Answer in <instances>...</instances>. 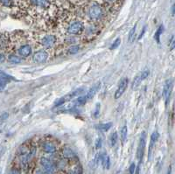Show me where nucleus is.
<instances>
[{
  "instance_id": "nucleus-1",
  "label": "nucleus",
  "mask_w": 175,
  "mask_h": 174,
  "mask_svg": "<svg viewBox=\"0 0 175 174\" xmlns=\"http://www.w3.org/2000/svg\"><path fill=\"white\" fill-rule=\"evenodd\" d=\"M102 9L98 4H92L88 11V15L92 20H98L102 18Z\"/></svg>"
},
{
  "instance_id": "nucleus-2",
  "label": "nucleus",
  "mask_w": 175,
  "mask_h": 174,
  "mask_svg": "<svg viewBox=\"0 0 175 174\" xmlns=\"http://www.w3.org/2000/svg\"><path fill=\"white\" fill-rule=\"evenodd\" d=\"M83 30H84V25L81 21H74L67 28L68 32L72 35H79L83 32Z\"/></svg>"
},
{
  "instance_id": "nucleus-3",
  "label": "nucleus",
  "mask_w": 175,
  "mask_h": 174,
  "mask_svg": "<svg viewBox=\"0 0 175 174\" xmlns=\"http://www.w3.org/2000/svg\"><path fill=\"white\" fill-rule=\"evenodd\" d=\"M145 145H146V134H145V132H143L141 134V137L139 139V144L138 146V151H137V157L139 160V164H141V162H142Z\"/></svg>"
},
{
  "instance_id": "nucleus-4",
  "label": "nucleus",
  "mask_w": 175,
  "mask_h": 174,
  "mask_svg": "<svg viewBox=\"0 0 175 174\" xmlns=\"http://www.w3.org/2000/svg\"><path fill=\"white\" fill-rule=\"evenodd\" d=\"M150 75V70L148 68L144 69L143 71H141L133 80L132 82V88L136 89L137 87H138L148 76Z\"/></svg>"
},
{
  "instance_id": "nucleus-5",
  "label": "nucleus",
  "mask_w": 175,
  "mask_h": 174,
  "mask_svg": "<svg viewBox=\"0 0 175 174\" xmlns=\"http://www.w3.org/2000/svg\"><path fill=\"white\" fill-rule=\"evenodd\" d=\"M40 163L42 166V168L48 174H54L56 172V166L55 165L47 158H41L40 160Z\"/></svg>"
},
{
  "instance_id": "nucleus-6",
  "label": "nucleus",
  "mask_w": 175,
  "mask_h": 174,
  "mask_svg": "<svg viewBox=\"0 0 175 174\" xmlns=\"http://www.w3.org/2000/svg\"><path fill=\"white\" fill-rule=\"evenodd\" d=\"M174 81L172 79H169V80H167L164 83V87H163V97L165 99V101L166 103L167 104L168 101H169V98L171 96V93H172V90H173V83Z\"/></svg>"
},
{
  "instance_id": "nucleus-7",
  "label": "nucleus",
  "mask_w": 175,
  "mask_h": 174,
  "mask_svg": "<svg viewBox=\"0 0 175 174\" xmlns=\"http://www.w3.org/2000/svg\"><path fill=\"white\" fill-rule=\"evenodd\" d=\"M128 83H129V80L127 78H123L121 80V82H119L117 89L115 92V99H119L123 94V93L125 92V90L127 88Z\"/></svg>"
},
{
  "instance_id": "nucleus-8",
  "label": "nucleus",
  "mask_w": 175,
  "mask_h": 174,
  "mask_svg": "<svg viewBox=\"0 0 175 174\" xmlns=\"http://www.w3.org/2000/svg\"><path fill=\"white\" fill-rule=\"evenodd\" d=\"M56 40L57 39H56L55 36H54V35H46L45 37L42 38L40 43H41V45L44 47H46V48H51V47H53L55 45Z\"/></svg>"
},
{
  "instance_id": "nucleus-9",
  "label": "nucleus",
  "mask_w": 175,
  "mask_h": 174,
  "mask_svg": "<svg viewBox=\"0 0 175 174\" xmlns=\"http://www.w3.org/2000/svg\"><path fill=\"white\" fill-rule=\"evenodd\" d=\"M33 61L35 63H38V64H40V63H44L47 61L48 59V54L44 51V50H41V51H38L36 52L34 54H33Z\"/></svg>"
},
{
  "instance_id": "nucleus-10",
  "label": "nucleus",
  "mask_w": 175,
  "mask_h": 174,
  "mask_svg": "<svg viewBox=\"0 0 175 174\" xmlns=\"http://www.w3.org/2000/svg\"><path fill=\"white\" fill-rule=\"evenodd\" d=\"M42 150L46 152V153H49V154H53L54 152H56L57 151V147L56 145L51 142V141H46L43 143L42 144Z\"/></svg>"
},
{
  "instance_id": "nucleus-11",
  "label": "nucleus",
  "mask_w": 175,
  "mask_h": 174,
  "mask_svg": "<svg viewBox=\"0 0 175 174\" xmlns=\"http://www.w3.org/2000/svg\"><path fill=\"white\" fill-rule=\"evenodd\" d=\"M159 132L158 131H154L152 136H151V141H150V145H149V151H148V159H151V156H152V151L153 147L155 146V144L157 143L158 139H159Z\"/></svg>"
},
{
  "instance_id": "nucleus-12",
  "label": "nucleus",
  "mask_w": 175,
  "mask_h": 174,
  "mask_svg": "<svg viewBox=\"0 0 175 174\" xmlns=\"http://www.w3.org/2000/svg\"><path fill=\"white\" fill-rule=\"evenodd\" d=\"M32 47L29 45H25V46H22L18 49V54H19L20 56L26 58V57H28L32 54Z\"/></svg>"
},
{
  "instance_id": "nucleus-13",
  "label": "nucleus",
  "mask_w": 175,
  "mask_h": 174,
  "mask_svg": "<svg viewBox=\"0 0 175 174\" xmlns=\"http://www.w3.org/2000/svg\"><path fill=\"white\" fill-rule=\"evenodd\" d=\"M99 88H100V82L95 84L93 87H91V88L88 91L87 94H86V96H85L86 99H87V100L92 99V98L96 94V93H97V91L99 90Z\"/></svg>"
},
{
  "instance_id": "nucleus-14",
  "label": "nucleus",
  "mask_w": 175,
  "mask_h": 174,
  "mask_svg": "<svg viewBox=\"0 0 175 174\" xmlns=\"http://www.w3.org/2000/svg\"><path fill=\"white\" fill-rule=\"evenodd\" d=\"M31 3L37 7L40 8H47L50 5V3L48 0H31Z\"/></svg>"
},
{
  "instance_id": "nucleus-15",
  "label": "nucleus",
  "mask_w": 175,
  "mask_h": 174,
  "mask_svg": "<svg viewBox=\"0 0 175 174\" xmlns=\"http://www.w3.org/2000/svg\"><path fill=\"white\" fill-rule=\"evenodd\" d=\"M127 136H128V128L126 125L123 126L121 130H120V137H121V141L122 144H124L126 139H127Z\"/></svg>"
},
{
  "instance_id": "nucleus-16",
  "label": "nucleus",
  "mask_w": 175,
  "mask_h": 174,
  "mask_svg": "<svg viewBox=\"0 0 175 174\" xmlns=\"http://www.w3.org/2000/svg\"><path fill=\"white\" fill-rule=\"evenodd\" d=\"M62 155L65 159H73L75 157V153L70 148L65 147L62 150Z\"/></svg>"
},
{
  "instance_id": "nucleus-17",
  "label": "nucleus",
  "mask_w": 175,
  "mask_h": 174,
  "mask_svg": "<svg viewBox=\"0 0 175 174\" xmlns=\"http://www.w3.org/2000/svg\"><path fill=\"white\" fill-rule=\"evenodd\" d=\"M112 126V123H100V124H97L95 125V128L99 130H102V131H107L109 130Z\"/></svg>"
},
{
  "instance_id": "nucleus-18",
  "label": "nucleus",
  "mask_w": 175,
  "mask_h": 174,
  "mask_svg": "<svg viewBox=\"0 0 175 174\" xmlns=\"http://www.w3.org/2000/svg\"><path fill=\"white\" fill-rule=\"evenodd\" d=\"M101 162H102V166H103L104 168H106V169H109V168L110 160H109V157L107 154H105L104 156H102V158H101Z\"/></svg>"
},
{
  "instance_id": "nucleus-19",
  "label": "nucleus",
  "mask_w": 175,
  "mask_h": 174,
  "mask_svg": "<svg viewBox=\"0 0 175 174\" xmlns=\"http://www.w3.org/2000/svg\"><path fill=\"white\" fill-rule=\"evenodd\" d=\"M8 61L11 64H19L22 61V60L20 59V57H18L17 55L11 54L8 56Z\"/></svg>"
},
{
  "instance_id": "nucleus-20",
  "label": "nucleus",
  "mask_w": 175,
  "mask_h": 174,
  "mask_svg": "<svg viewBox=\"0 0 175 174\" xmlns=\"http://www.w3.org/2000/svg\"><path fill=\"white\" fill-rule=\"evenodd\" d=\"M163 32H164V25H161L158 28V30L156 31V32H155V34H154V39H155V40H156L158 43H159V38H160V35L163 33Z\"/></svg>"
},
{
  "instance_id": "nucleus-21",
  "label": "nucleus",
  "mask_w": 175,
  "mask_h": 174,
  "mask_svg": "<svg viewBox=\"0 0 175 174\" xmlns=\"http://www.w3.org/2000/svg\"><path fill=\"white\" fill-rule=\"evenodd\" d=\"M137 25L138 24H136L132 28H131V30L130 31V32H129V38H128V39H129V42H132L133 40H134V37H135V34H136V29H137Z\"/></svg>"
},
{
  "instance_id": "nucleus-22",
  "label": "nucleus",
  "mask_w": 175,
  "mask_h": 174,
  "mask_svg": "<svg viewBox=\"0 0 175 174\" xmlns=\"http://www.w3.org/2000/svg\"><path fill=\"white\" fill-rule=\"evenodd\" d=\"M117 140H118L117 133H116V132L112 133L111 136H110V137H109V144H110V145H111V146H114V145L116 144Z\"/></svg>"
},
{
  "instance_id": "nucleus-23",
  "label": "nucleus",
  "mask_w": 175,
  "mask_h": 174,
  "mask_svg": "<svg viewBox=\"0 0 175 174\" xmlns=\"http://www.w3.org/2000/svg\"><path fill=\"white\" fill-rule=\"evenodd\" d=\"M120 44H121V39H120V38H118V39H116L113 42V44L111 45V46L109 47V49H110V50H114V49L117 48V47L120 46Z\"/></svg>"
},
{
  "instance_id": "nucleus-24",
  "label": "nucleus",
  "mask_w": 175,
  "mask_h": 174,
  "mask_svg": "<svg viewBox=\"0 0 175 174\" xmlns=\"http://www.w3.org/2000/svg\"><path fill=\"white\" fill-rule=\"evenodd\" d=\"M80 50V47L78 46H72L69 49H68V54H77Z\"/></svg>"
},
{
  "instance_id": "nucleus-25",
  "label": "nucleus",
  "mask_w": 175,
  "mask_h": 174,
  "mask_svg": "<svg viewBox=\"0 0 175 174\" xmlns=\"http://www.w3.org/2000/svg\"><path fill=\"white\" fill-rule=\"evenodd\" d=\"M169 47L171 49V51L174 50L175 47V41H174V36H173L171 38V40H170V43H169Z\"/></svg>"
},
{
  "instance_id": "nucleus-26",
  "label": "nucleus",
  "mask_w": 175,
  "mask_h": 174,
  "mask_svg": "<svg viewBox=\"0 0 175 174\" xmlns=\"http://www.w3.org/2000/svg\"><path fill=\"white\" fill-rule=\"evenodd\" d=\"M82 173V169H81V167H78V166H76V168H74L72 171H71V173L70 174H81Z\"/></svg>"
},
{
  "instance_id": "nucleus-27",
  "label": "nucleus",
  "mask_w": 175,
  "mask_h": 174,
  "mask_svg": "<svg viewBox=\"0 0 175 174\" xmlns=\"http://www.w3.org/2000/svg\"><path fill=\"white\" fill-rule=\"evenodd\" d=\"M5 85H6V83H5V81H4V78H2V77H0V92H1V91H3V90L4 89Z\"/></svg>"
},
{
  "instance_id": "nucleus-28",
  "label": "nucleus",
  "mask_w": 175,
  "mask_h": 174,
  "mask_svg": "<svg viewBox=\"0 0 175 174\" xmlns=\"http://www.w3.org/2000/svg\"><path fill=\"white\" fill-rule=\"evenodd\" d=\"M135 170H136V165H135L134 163H132V164L131 165L130 168H129V173H130V174H134Z\"/></svg>"
},
{
  "instance_id": "nucleus-29",
  "label": "nucleus",
  "mask_w": 175,
  "mask_h": 174,
  "mask_svg": "<svg viewBox=\"0 0 175 174\" xmlns=\"http://www.w3.org/2000/svg\"><path fill=\"white\" fill-rule=\"evenodd\" d=\"M35 174H48L44 169H41V168H38L35 170Z\"/></svg>"
},
{
  "instance_id": "nucleus-30",
  "label": "nucleus",
  "mask_w": 175,
  "mask_h": 174,
  "mask_svg": "<svg viewBox=\"0 0 175 174\" xmlns=\"http://www.w3.org/2000/svg\"><path fill=\"white\" fill-rule=\"evenodd\" d=\"M101 147H102V139L99 138V139L96 140V143H95V148H96V149H99V148H101Z\"/></svg>"
},
{
  "instance_id": "nucleus-31",
  "label": "nucleus",
  "mask_w": 175,
  "mask_h": 174,
  "mask_svg": "<svg viewBox=\"0 0 175 174\" xmlns=\"http://www.w3.org/2000/svg\"><path fill=\"white\" fill-rule=\"evenodd\" d=\"M0 2L4 6H10V4H11V1L10 0H0Z\"/></svg>"
},
{
  "instance_id": "nucleus-32",
  "label": "nucleus",
  "mask_w": 175,
  "mask_h": 174,
  "mask_svg": "<svg viewBox=\"0 0 175 174\" xmlns=\"http://www.w3.org/2000/svg\"><path fill=\"white\" fill-rule=\"evenodd\" d=\"M9 174H21V173H20V171H19V170L14 168V169L11 170V172L9 173Z\"/></svg>"
},
{
  "instance_id": "nucleus-33",
  "label": "nucleus",
  "mask_w": 175,
  "mask_h": 174,
  "mask_svg": "<svg viewBox=\"0 0 175 174\" xmlns=\"http://www.w3.org/2000/svg\"><path fill=\"white\" fill-rule=\"evenodd\" d=\"M0 75H1L2 78H8V77H9V75H7L5 73H4V72H2V71H0Z\"/></svg>"
},
{
  "instance_id": "nucleus-34",
  "label": "nucleus",
  "mask_w": 175,
  "mask_h": 174,
  "mask_svg": "<svg viewBox=\"0 0 175 174\" xmlns=\"http://www.w3.org/2000/svg\"><path fill=\"white\" fill-rule=\"evenodd\" d=\"M4 61H5V56H4V54H0V63L4 62Z\"/></svg>"
},
{
  "instance_id": "nucleus-35",
  "label": "nucleus",
  "mask_w": 175,
  "mask_h": 174,
  "mask_svg": "<svg viewBox=\"0 0 175 174\" xmlns=\"http://www.w3.org/2000/svg\"><path fill=\"white\" fill-rule=\"evenodd\" d=\"M145 26L144 27V29H143V32H142V33L140 34V36H139V38H138V39H141V38L143 37V34L145 33Z\"/></svg>"
},
{
  "instance_id": "nucleus-36",
  "label": "nucleus",
  "mask_w": 175,
  "mask_h": 174,
  "mask_svg": "<svg viewBox=\"0 0 175 174\" xmlns=\"http://www.w3.org/2000/svg\"><path fill=\"white\" fill-rule=\"evenodd\" d=\"M172 15L174 16V4H173L172 6Z\"/></svg>"
},
{
  "instance_id": "nucleus-37",
  "label": "nucleus",
  "mask_w": 175,
  "mask_h": 174,
  "mask_svg": "<svg viewBox=\"0 0 175 174\" xmlns=\"http://www.w3.org/2000/svg\"><path fill=\"white\" fill-rule=\"evenodd\" d=\"M107 2H109V3H115L116 1H117V0H106Z\"/></svg>"
}]
</instances>
